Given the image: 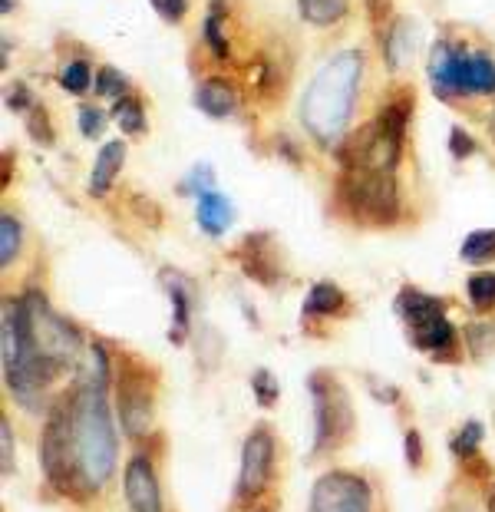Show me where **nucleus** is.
<instances>
[{
	"label": "nucleus",
	"mask_w": 495,
	"mask_h": 512,
	"mask_svg": "<svg viewBox=\"0 0 495 512\" xmlns=\"http://www.w3.org/2000/svg\"><path fill=\"white\" fill-rule=\"evenodd\" d=\"M40 470L53 493L90 503L113 483L119 466V427L113 384L76 380L43 413Z\"/></svg>",
	"instance_id": "f257e3e1"
},
{
	"label": "nucleus",
	"mask_w": 495,
	"mask_h": 512,
	"mask_svg": "<svg viewBox=\"0 0 495 512\" xmlns=\"http://www.w3.org/2000/svg\"><path fill=\"white\" fill-rule=\"evenodd\" d=\"M363 53L360 50H337L327 57L311 83L304 86L301 103H297V116H301L304 133L314 139L317 146L337 149L350 136V119H354V106L363 83Z\"/></svg>",
	"instance_id": "f03ea898"
},
{
	"label": "nucleus",
	"mask_w": 495,
	"mask_h": 512,
	"mask_svg": "<svg viewBox=\"0 0 495 512\" xmlns=\"http://www.w3.org/2000/svg\"><path fill=\"white\" fill-rule=\"evenodd\" d=\"M426 76L433 96L443 103L495 96V57L486 50H472L462 40L439 37L429 50Z\"/></svg>",
	"instance_id": "7ed1b4c3"
},
{
	"label": "nucleus",
	"mask_w": 495,
	"mask_h": 512,
	"mask_svg": "<svg viewBox=\"0 0 495 512\" xmlns=\"http://www.w3.org/2000/svg\"><path fill=\"white\" fill-rule=\"evenodd\" d=\"M334 205L354 225H373V228L396 225V219L403 215L396 172L367 169V166L340 169L334 185Z\"/></svg>",
	"instance_id": "20e7f679"
},
{
	"label": "nucleus",
	"mask_w": 495,
	"mask_h": 512,
	"mask_svg": "<svg viewBox=\"0 0 495 512\" xmlns=\"http://www.w3.org/2000/svg\"><path fill=\"white\" fill-rule=\"evenodd\" d=\"M396 314H400L406 337H410L416 351L433 357V361H456L462 337L456 324L449 321L443 298L420 288H403L396 294Z\"/></svg>",
	"instance_id": "39448f33"
},
{
	"label": "nucleus",
	"mask_w": 495,
	"mask_h": 512,
	"mask_svg": "<svg viewBox=\"0 0 495 512\" xmlns=\"http://www.w3.org/2000/svg\"><path fill=\"white\" fill-rule=\"evenodd\" d=\"M307 394L314 407V456L340 453L357 433V410L350 390L330 370H314L307 377Z\"/></svg>",
	"instance_id": "423d86ee"
},
{
	"label": "nucleus",
	"mask_w": 495,
	"mask_h": 512,
	"mask_svg": "<svg viewBox=\"0 0 495 512\" xmlns=\"http://www.w3.org/2000/svg\"><path fill=\"white\" fill-rule=\"evenodd\" d=\"M113 407L129 440L142 443L156 433V374H149V364L116 354Z\"/></svg>",
	"instance_id": "0eeeda50"
},
{
	"label": "nucleus",
	"mask_w": 495,
	"mask_h": 512,
	"mask_svg": "<svg viewBox=\"0 0 495 512\" xmlns=\"http://www.w3.org/2000/svg\"><path fill=\"white\" fill-rule=\"evenodd\" d=\"M274 470H278V440L271 427L258 423L241 443V463H238V486H235V506H255L268 499Z\"/></svg>",
	"instance_id": "6e6552de"
},
{
	"label": "nucleus",
	"mask_w": 495,
	"mask_h": 512,
	"mask_svg": "<svg viewBox=\"0 0 495 512\" xmlns=\"http://www.w3.org/2000/svg\"><path fill=\"white\" fill-rule=\"evenodd\" d=\"M373 506H377L373 483L354 470L321 473L307 499V512H373Z\"/></svg>",
	"instance_id": "1a4fd4ad"
},
{
	"label": "nucleus",
	"mask_w": 495,
	"mask_h": 512,
	"mask_svg": "<svg viewBox=\"0 0 495 512\" xmlns=\"http://www.w3.org/2000/svg\"><path fill=\"white\" fill-rule=\"evenodd\" d=\"M235 261L241 275L258 281L264 288H278L288 281V265H284L281 245L271 232H255L241 238V245L235 248Z\"/></svg>",
	"instance_id": "9d476101"
},
{
	"label": "nucleus",
	"mask_w": 495,
	"mask_h": 512,
	"mask_svg": "<svg viewBox=\"0 0 495 512\" xmlns=\"http://www.w3.org/2000/svg\"><path fill=\"white\" fill-rule=\"evenodd\" d=\"M123 496H126L129 512H165L156 456L149 450H142V446L123 466Z\"/></svg>",
	"instance_id": "9b49d317"
},
{
	"label": "nucleus",
	"mask_w": 495,
	"mask_h": 512,
	"mask_svg": "<svg viewBox=\"0 0 495 512\" xmlns=\"http://www.w3.org/2000/svg\"><path fill=\"white\" fill-rule=\"evenodd\" d=\"M159 281L165 294H169V304H172V328H169V341L172 344H185L192 334V311H195V301H198V288L195 281L185 275L179 268H169L165 265L159 271Z\"/></svg>",
	"instance_id": "f8f14e48"
},
{
	"label": "nucleus",
	"mask_w": 495,
	"mask_h": 512,
	"mask_svg": "<svg viewBox=\"0 0 495 512\" xmlns=\"http://www.w3.org/2000/svg\"><path fill=\"white\" fill-rule=\"evenodd\" d=\"M416 50H420V27L410 17H390L380 27V53L393 73L410 67Z\"/></svg>",
	"instance_id": "ddd939ff"
},
{
	"label": "nucleus",
	"mask_w": 495,
	"mask_h": 512,
	"mask_svg": "<svg viewBox=\"0 0 495 512\" xmlns=\"http://www.w3.org/2000/svg\"><path fill=\"white\" fill-rule=\"evenodd\" d=\"M350 311H354V304H350L344 288L334 285V281H314L304 298L301 324L304 321H340V318H347Z\"/></svg>",
	"instance_id": "4468645a"
},
{
	"label": "nucleus",
	"mask_w": 495,
	"mask_h": 512,
	"mask_svg": "<svg viewBox=\"0 0 495 512\" xmlns=\"http://www.w3.org/2000/svg\"><path fill=\"white\" fill-rule=\"evenodd\" d=\"M192 103L202 110L208 119H231L238 113L241 96L235 90V83L225 80V76H205L202 83L195 86Z\"/></svg>",
	"instance_id": "2eb2a0df"
},
{
	"label": "nucleus",
	"mask_w": 495,
	"mask_h": 512,
	"mask_svg": "<svg viewBox=\"0 0 495 512\" xmlns=\"http://www.w3.org/2000/svg\"><path fill=\"white\" fill-rule=\"evenodd\" d=\"M126 152H129L126 139H109V143L99 146L90 179H86V192H90L93 199H106V195L113 192L119 169H123V162H126Z\"/></svg>",
	"instance_id": "dca6fc26"
},
{
	"label": "nucleus",
	"mask_w": 495,
	"mask_h": 512,
	"mask_svg": "<svg viewBox=\"0 0 495 512\" xmlns=\"http://www.w3.org/2000/svg\"><path fill=\"white\" fill-rule=\"evenodd\" d=\"M195 222L208 238H222L231 228V222H235V205H231L228 195L212 189L195 199Z\"/></svg>",
	"instance_id": "f3484780"
},
{
	"label": "nucleus",
	"mask_w": 495,
	"mask_h": 512,
	"mask_svg": "<svg viewBox=\"0 0 495 512\" xmlns=\"http://www.w3.org/2000/svg\"><path fill=\"white\" fill-rule=\"evenodd\" d=\"M410 119H413V90H403L396 93L393 100H387L373 116V123H377L383 133L396 143L406 146V129H410Z\"/></svg>",
	"instance_id": "a211bd4d"
},
{
	"label": "nucleus",
	"mask_w": 495,
	"mask_h": 512,
	"mask_svg": "<svg viewBox=\"0 0 495 512\" xmlns=\"http://www.w3.org/2000/svg\"><path fill=\"white\" fill-rule=\"evenodd\" d=\"M225 17H228V0H212V4H208L205 20H202V40H205V47H208V53H212L215 60H231Z\"/></svg>",
	"instance_id": "6ab92c4d"
},
{
	"label": "nucleus",
	"mask_w": 495,
	"mask_h": 512,
	"mask_svg": "<svg viewBox=\"0 0 495 512\" xmlns=\"http://www.w3.org/2000/svg\"><path fill=\"white\" fill-rule=\"evenodd\" d=\"M297 14L311 27H334L350 14V0H297Z\"/></svg>",
	"instance_id": "aec40b11"
},
{
	"label": "nucleus",
	"mask_w": 495,
	"mask_h": 512,
	"mask_svg": "<svg viewBox=\"0 0 495 512\" xmlns=\"http://www.w3.org/2000/svg\"><path fill=\"white\" fill-rule=\"evenodd\" d=\"M113 119L126 136L146 133V106H142L139 96H132V93L119 96V100L113 103Z\"/></svg>",
	"instance_id": "412c9836"
},
{
	"label": "nucleus",
	"mask_w": 495,
	"mask_h": 512,
	"mask_svg": "<svg viewBox=\"0 0 495 512\" xmlns=\"http://www.w3.org/2000/svg\"><path fill=\"white\" fill-rule=\"evenodd\" d=\"M459 258L466 265H489V261H495V228H476V232H469L462 238Z\"/></svg>",
	"instance_id": "4be33fe9"
},
{
	"label": "nucleus",
	"mask_w": 495,
	"mask_h": 512,
	"mask_svg": "<svg viewBox=\"0 0 495 512\" xmlns=\"http://www.w3.org/2000/svg\"><path fill=\"white\" fill-rule=\"evenodd\" d=\"M20 248H24V225H20L17 215L4 212L0 215V268H10L20 255Z\"/></svg>",
	"instance_id": "5701e85b"
},
{
	"label": "nucleus",
	"mask_w": 495,
	"mask_h": 512,
	"mask_svg": "<svg viewBox=\"0 0 495 512\" xmlns=\"http://www.w3.org/2000/svg\"><path fill=\"white\" fill-rule=\"evenodd\" d=\"M482 440H486V427L479 420H466L462 427L456 430L453 437V456L459 463H469V460H479V450H482Z\"/></svg>",
	"instance_id": "b1692460"
},
{
	"label": "nucleus",
	"mask_w": 495,
	"mask_h": 512,
	"mask_svg": "<svg viewBox=\"0 0 495 512\" xmlns=\"http://www.w3.org/2000/svg\"><path fill=\"white\" fill-rule=\"evenodd\" d=\"M225 354V341L222 334H218L215 328H208V324H202V328L195 331V361L202 370H215L218 361H222Z\"/></svg>",
	"instance_id": "393cba45"
},
{
	"label": "nucleus",
	"mask_w": 495,
	"mask_h": 512,
	"mask_svg": "<svg viewBox=\"0 0 495 512\" xmlns=\"http://www.w3.org/2000/svg\"><path fill=\"white\" fill-rule=\"evenodd\" d=\"M93 80H96V76H93L90 60L76 57V60H66V63H63V70H60V86H63L66 93H73V96L90 93Z\"/></svg>",
	"instance_id": "a878e982"
},
{
	"label": "nucleus",
	"mask_w": 495,
	"mask_h": 512,
	"mask_svg": "<svg viewBox=\"0 0 495 512\" xmlns=\"http://www.w3.org/2000/svg\"><path fill=\"white\" fill-rule=\"evenodd\" d=\"M466 294L476 311H482V314L495 311V271H476V275H469Z\"/></svg>",
	"instance_id": "bb28decb"
},
{
	"label": "nucleus",
	"mask_w": 495,
	"mask_h": 512,
	"mask_svg": "<svg viewBox=\"0 0 495 512\" xmlns=\"http://www.w3.org/2000/svg\"><path fill=\"white\" fill-rule=\"evenodd\" d=\"M248 380H251V394H255L258 407L271 410L274 403H278V397H281L278 377H274L268 367H258V370H251V377H248Z\"/></svg>",
	"instance_id": "cd10ccee"
},
{
	"label": "nucleus",
	"mask_w": 495,
	"mask_h": 512,
	"mask_svg": "<svg viewBox=\"0 0 495 512\" xmlns=\"http://www.w3.org/2000/svg\"><path fill=\"white\" fill-rule=\"evenodd\" d=\"M93 90L99 96H106V100H119V96L129 93V80L116 67H99L96 70V80H93Z\"/></svg>",
	"instance_id": "c85d7f7f"
},
{
	"label": "nucleus",
	"mask_w": 495,
	"mask_h": 512,
	"mask_svg": "<svg viewBox=\"0 0 495 512\" xmlns=\"http://www.w3.org/2000/svg\"><path fill=\"white\" fill-rule=\"evenodd\" d=\"M24 123H27V133H30L33 143H40V146H53V139H57V133H53L50 116H47V110H43L40 103L33 106V110L24 116Z\"/></svg>",
	"instance_id": "c756f323"
},
{
	"label": "nucleus",
	"mask_w": 495,
	"mask_h": 512,
	"mask_svg": "<svg viewBox=\"0 0 495 512\" xmlns=\"http://www.w3.org/2000/svg\"><path fill=\"white\" fill-rule=\"evenodd\" d=\"M466 347H469V354H476V357L495 354V324H469Z\"/></svg>",
	"instance_id": "7c9ffc66"
},
{
	"label": "nucleus",
	"mask_w": 495,
	"mask_h": 512,
	"mask_svg": "<svg viewBox=\"0 0 495 512\" xmlns=\"http://www.w3.org/2000/svg\"><path fill=\"white\" fill-rule=\"evenodd\" d=\"M14 460H17L14 427H10V417L4 413V417H0V473H4V479L14 473Z\"/></svg>",
	"instance_id": "2f4dec72"
},
{
	"label": "nucleus",
	"mask_w": 495,
	"mask_h": 512,
	"mask_svg": "<svg viewBox=\"0 0 495 512\" xmlns=\"http://www.w3.org/2000/svg\"><path fill=\"white\" fill-rule=\"evenodd\" d=\"M476 152H479V143L466 133V129L462 126L449 129V156H453L456 162H466V159L476 156Z\"/></svg>",
	"instance_id": "473e14b6"
},
{
	"label": "nucleus",
	"mask_w": 495,
	"mask_h": 512,
	"mask_svg": "<svg viewBox=\"0 0 495 512\" xmlns=\"http://www.w3.org/2000/svg\"><path fill=\"white\" fill-rule=\"evenodd\" d=\"M76 126H80V136L86 139H96L99 133H103V126H106V113L99 110V106H80V113H76Z\"/></svg>",
	"instance_id": "72a5a7b5"
},
{
	"label": "nucleus",
	"mask_w": 495,
	"mask_h": 512,
	"mask_svg": "<svg viewBox=\"0 0 495 512\" xmlns=\"http://www.w3.org/2000/svg\"><path fill=\"white\" fill-rule=\"evenodd\" d=\"M215 189V169L212 166H195L192 172H189V179L182 182V192L185 195H205V192H212Z\"/></svg>",
	"instance_id": "f704fd0d"
},
{
	"label": "nucleus",
	"mask_w": 495,
	"mask_h": 512,
	"mask_svg": "<svg viewBox=\"0 0 495 512\" xmlns=\"http://www.w3.org/2000/svg\"><path fill=\"white\" fill-rule=\"evenodd\" d=\"M149 4L165 24H182L185 14H189V0H149Z\"/></svg>",
	"instance_id": "c9c22d12"
},
{
	"label": "nucleus",
	"mask_w": 495,
	"mask_h": 512,
	"mask_svg": "<svg viewBox=\"0 0 495 512\" xmlns=\"http://www.w3.org/2000/svg\"><path fill=\"white\" fill-rule=\"evenodd\" d=\"M33 106H37V100L30 96V90H27V83H10L7 86V110H14V113H20V116H27Z\"/></svg>",
	"instance_id": "e433bc0d"
},
{
	"label": "nucleus",
	"mask_w": 495,
	"mask_h": 512,
	"mask_svg": "<svg viewBox=\"0 0 495 512\" xmlns=\"http://www.w3.org/2000/svg\"><path fill=\"white\" fill-rule=\"evenodd\" d=\"M403 450H406V463L413 466V470H423V463H426V450H423V437H420V430H406V437H403Z\"/></svg>",
	"instance_id": "4c0bfd02"
},
{
	"label": "nucleus",
	"mask_w": 495,
	"mask_h": 512,
	"mask_svg": "<svg viewBox=\"0 0 495 512\" xmlns=\"http://www.w3.org/2000/svg\"><path fill=\"white\" fill-rule=\"evenodd\" d=\"M367 14L373 20V27L380 30L390 20V14H393V0H367Z\"/></svg>",
	"instance_id": "58836bf2"
},
{
	"label": "nucleus",
	"mask_w": 495,
	"mask_h": 512,
	"mask_svg": "<svg viewBox=\"0 0 495 512\" xmlns=\"http://www.w3.org/2000/svg\"><path fill=\"white\" fill-rule=\"evenodd\" d=\"M443 512H479V503L472 496H453L443 506Z\"/></svg>",
	"instance_id": "ea45409f"
},
{
	"label": "nucleus",
	"mask_w": 495,
	"mask_h": 512,
	"mask_svg": "<svg viewBox=\"0 0 495 512\" xmlns=\"http://www.w3.org/2000/svg\"><path fill=\"white\" fill-rule=\"evenodd\" d=\"M248 512H278V503H274V499L268 496V499H261V503H255Z\"/></svg>",
	"instance_id": "a19ab883"
},
{
	"label": "nucleus",
	"mask_w": 495,
	"mask_h": 512,
	"mask_svg": "<svg viewBox=\"0 0 495 512\" xmlns=\"http://www.w3.org/2000/svg\"><path fill=\"white\" fill-rule=\"evenodd\" d=\"M482 499H486V512H495V479H492V483H486V493H482Z\"/></svg>",
	"instance_id": "79ce46f5"
},
{
	"label": "nucleus",
	"mask_w": 495,
	"mask_h": 512,
	"mask_svg": "<svg viewBox=\"0 0 495 512\" xmlns=\"http://www.w3.org/2000/svg\"><path fill=\"white\" fill-rule=\"evenodd\" d=\"M14 4L17 0H4V14H14Z\"/></svg>",
	"instance_id": "37998d69"
}]
</instances>
